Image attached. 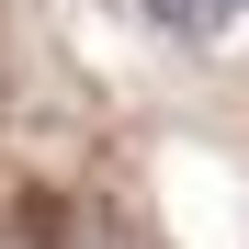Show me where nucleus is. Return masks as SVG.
Segmentation results:
<instances>
[{
    "instance_id": "nucleus-1",
    "label": "nucleus",
    "mask_w": 249,
    "mask_h": 249,
    "mask_svg": "<svg viewBox=\"0 0 249 249\" xmlns=\"http://www.w3.org/2000/svg\"><path fill=\"white\" fill-rule=\"evenodd\" d=\"M136 12L170 34V46H215V34H238V12H249V0H136Z\"/></svg>"
}]
</instances>
